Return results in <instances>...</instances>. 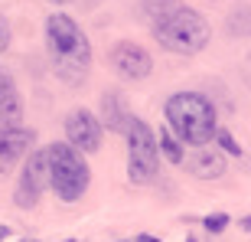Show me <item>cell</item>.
Returning <instances> with one entry per match:
<instances>
[{"instance_id": "cell-3", "label": "cell", "mask_w": 251, "mask_h": 242, "mask_svg": "<svg viewBox=\"0 0 251 242\" xmlns=\"http://www.w3.org/2000/svg\"><path fill=\"white\" fill-rule=\"evenodd\" d=\"M150 33L160 43V49H167L173 56H199L212 39L209 20L196 7H186L183 0L167 13H160L157 20H150Z\"/></svg>"}, {"instance_id": "cell-20", "label": "cell", "mask_w": 251, "mask_h": 242, "mask_svg": "<svg viewBox=\"0 0 251 242\" xmlns=\"http://www.w3.org/2000/svg\"><path fill=\"white\" fill-rule=\"evenodd\" d=\"M49 3H56V7H62V3H72V0H49Z\"/></svg>"}, {"instance_id": "cell-18", "label": "cell", "mask_w": 251, "mask_h": 242, "mask_svg": "<svg viewBox=\"0 0 251 242\" xmlns=\"http://www.w3.org/2000/svg\"><path fill=\"white\" fill-rule=\"evenodd\" d=\"M134 242H160V239H157V236H147V233H144V236H137Z\"/></svg>"}, {"instance_id": "cell-9", "label": "cell", "mask_w": 251, "mask_h": 242, "mask_svg": "<svg viewBox=\"0 0 251 242\" xmlns=\"http://www.w3.org/2000/svg\"><path fill=\"white\" fill-rule=\"evenodd\" d=\"M36 144V131L23 124H0V174H7Z\"/></svg>"}, {"instance_id": "cell-21", "label": "cell", "mask_w": 251, "mask_h": 242, "mask_svg": "<svg viewBox=\"0 0 251 242\" xmlns=\"http://www.w3.org/2000/svg\"><path fill=\"white\" fill-rule=\"evenodd\" d=\"M20 242H36V239H20Z\"/></svg>"}, {"instance_id": "cell-11", "label": "cell", "mask_w": 251, "mask_h": 242, "mask_svg": "<svg viewBox=\"0 0 251 242\" xmlns=\"http://www.w3.org/2000/svg\"><path fill=\"white\" fill-rule=\"evenodd\" d=\"M130 108H127V98L121 95V89H108V92L101 95V121L108 124V131H114V134H124L130 124Z\"/></svg>"}, {"instance_id": "cell-4", "label": "cell", "mask_w": 251, "mask_h": 242, "mask_svg": "<svg viewBox=\"0 0 251 242\" xmlns=\"http://www.w3.org/2000/svg\"><path fill=\"white\" fill-rule=\"evenodd\" d=\"M46 167H49V186L56 190V196L62 203H78L92 183V170L85 164V157L78 151H72L69 144H49L46 148Z\"/></svg>"}, {"instance_id": "cell-8", "label": "cell", "mask_w": 251, "mask_h": 242, "mask_svg": "<svg viewBox=\"0 0 251 242\" xmlns=\"http://www.w3.org/2000/svg\"><path fill=\"white\" fill-rule=\"evenodd\" d=\"M108 62H111V69L121 75L124 82H140V79H147V75L153 72V56H150L140 43H134V39L114 43Z\"/></svg>"}, {"instance_id": "cell-22", "label": "cell", "mask_w": 251, "mask_h": 242, "mask_svg": "<svg viewBox=\"0 0 251 242\" xmlns=\"http://www.w3.org/2000/svg\"><path fill=\"white\" fill-rule=\"evenodd\" d=\"M65 242H72V239H65Z\"/></svg>"}, {"instance_id": "cell-17", "label": "cell", "mask_w": 251, "mask_h": 242, "mask_svg": "<svg viewBox=\"0 0 251 242\" xmlns=\"http://www.w3.org/2000/svg\"><path fill=\"white\" fill-rule=\"evenodd\" d=\"M10 39H13V30H10V20L0 13V56L10 49Z\"/></svg>"}, {"instance_id": "cell-12", "label": "cell", "mask_w": 251, "mask_h": 242, "mask_svg": "<svg viewBox=\"0 0 251 242\" xmlns=\"http://www.w3.org/2000/svg\"><path fill=\"white\" fill-rule=\"evenodd\" d=\"M186 170L193 174L196 180H219L225 174V157H222V151H215V148H199L189 157Z\"/></svg>"}, {"instance_id": "cell-6", "label": "cell", "mask_w": 251, "mask_h": 242, "mask_svg": "<svg viewBox=\"0 0 251 242\" xmlns=\"http://www.w3.org/2000/svg\"><path fill=\"white\" fill-rule=\"evenodd\" d=\"M49 190V167H46V148L43 151H29L26 164L20 170V183L17 193H13V203L20 210H29V206L39 203V196Z\"/></svg>"}, {"instance_id": "cell-14", "label": "cell", "mask_w": 251, "mask_h": 242, "mask_svg": "<svg viewBox=\"0 0 251 242\" xmlns=\"http://www.w3.org/2000/svg\"><path fill=\"white\" fill-rule=\"evenodd\" d=\"M215 141L222 144L225 154H232V157H245V148L238 144V141L232 138V131H225V128H215Z\"/></svg>"}, {"instance_id": "cell-2", "label": "cell", "mask_w": 251, "mask_h": 242, "mask_svg": "<svg viewBox=\"0 0 251 242\" xmlns=\"http://www.w3.org/2000/svg\"><path fill=\"white\" fill-rule=\"evenodd\" d=\"M163 115H167L170 134L179 141V144H189V148H205L212 144L215 128H219V112L209 95L202 92H173L163 102Z\"/></svg>"}, {"instance_id": "cell-13", "label": "cell", "mask_w": 251, "mask_h": 242, "mask_svg": "<svg viewBox=\"0 0 251 242\" xmlns=\"http://www.w3.org/2000/svg\"><path fill=\"white\" fill-rule=\"evenodd\" d=\"M157 151L163 154V157L170 160V164H183L186 160V151H183V144H179L173 134H170L167 128H160V138H157Z\"/></svg>"}, {"instance_id": "cell-15", "label": "cell", "mask_w": 251, "mask_h": 242, "mask_svg": "<svg viewBox=\"0 0 251 242\" xmlns=\"http://www.w3.org/2000/svg\"><path fill=\"white\" fill-rule=\"evenodd\" d=\"M179 0H140V10H144V17L147 20H157L160 13H167L170 7H176Z\"/></svg>"}, {"instance_id": "cell-1", "label": "cell", "mask_w": 251, "mask_h": 242, "mask_svg": "<svg viewBox=\"0 0 251 242\" xmlns=\"http://www.w3.org/2000/svg\"><path fill=\"white\" fill-rule=\"evenodd\" d=\"M46 53H49V62H52V72H56L59 82L72 85V89L88 82L95 53H92V43L85 36V30L69 13H49Z\"/></svg>"}, {"instance_id": "cell-16", "label": "cell", "mask_w": 251, "mask_h": 242, "mask_svg": "<svg viewBox=\"0 0 251 242\" xmlns=\"http://www.w3.org/2000/svg\"><path fill=\"white\" fill-rule=\"evenodd\" d=\"M228 223H232V219H228V213H209L202 219V229H205V233H212V236H219V233H225V229H228Z\"/></svg>"}, {"instance_id": "cell-7", "label": "cell", "mask_w": 251, "mask_h": 242, "mask_svg": "<svg viewBox=\"0 0 251 242\" xmlns=\"http://www.w3.org/2000/svg\"><path fill=\"white\" fill-rule=\"evenodd\" d=\"M65 144L78 154H95L101 148V121L88 108H72L65 115Z\"/></svg>"}, {"instance_id": "cell-10", "label": "cell", "mask_w": 251, "mask_h": 242, "mask_svg": "<svg viewBox=\"0 0 251 242\" xmlns=\"http://www.w3.org/2000/svg\"><path fill=\"white\" fill-rule=\"evenodd\" d=\"M23 121V95L10 69L0 65V124H20Z\"/></svg>"}, {"instance_id": "cell-19", "label": "cell", "mask_w": 251, "mask_h": 242, "mask_svg": "<svg viewBox=\"0 0 251 242\" xmlns=\"http://www.w3.org/2000/svg\"><path fill=\"white\" fill-rule=\"evenodd\" d=\"M7 236H10V226H0V242L7 239Z\"/></svg>"}, {"instance_id": "cell-5", "label": "cell", "mask_w": 251, "mask_h": 242, "mask_svg": "<svg viewBox=\"0 0 251 242\" xmlns=\"http://www.w3.org/2000/svg\"><path fill=\"white\" fill-rule=\"evenodd\" d=\"M127 180L134 186H147L160 174V151H157V134L144 118H130L127 131Z\"/></svg>"}]
</instances>
